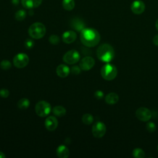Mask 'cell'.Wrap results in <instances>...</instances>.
Instances as JSON below:
<instances>
[{
    "label": "cell",
    "mask_w": 158,
    "mask_h": 158,
    "mask_svg": "<svg viewBox=\"0 0 158 158\" xmlns=\"http://www.w3.org/2000/svg\"><path fill=\"white\" fill-rule=\"evenodd\" d=\"M82 122L86 125H90L93 122V117L90 114H85L82 117Z\"/></svg>",
    "instance_id": "cell-21"
},
{
    "label": "cell",
    "mask_w": 158,
    "mask_h": 158,
    "mask_svg": "<svg viewBox=\"0 0 158 158\" xmlns=\"http://www.w3.org/2000/svg\"><path fill=\"white\" fill-rule=\"evenodd\" d=\"M94 64L95 60L92 57L86 56L80 60L79 66L82 70L88 71L93 67Z\"/></svg>",
    "instance_id": "cell-10"
},
{
    "label": "cell",
    "mask_w": 158,
    "mask_h": 158,
    "mask_svg": "<svg viewBox=\"0 0 158 158\" xmlns=\"http://www.w3.org/2000/svg\"><path fill=\"white\" fill-rule=\"evenodd\" d=\"M49 41L51 44L54 45H57L59 44L60 41V39L57 35H52L49 38Z\"/></svg>",
    "instance_id": "cell-26"
},
{
    "label": "cell",
    "mask_w": 158,
    "mask_h": 158,
    "mask_svg": "<svg viewBox=\"0 0 158 158\" xmlns=\"http://www.w3.org/2000/svg\"><path fill=\"white\" fill-rule=\"evenodd\" d=\"M25 46L28 49H31L34 46V41L31 39H27L25 41Z\"/></svg>",
    "instance_id": "cell-28"
},
{
    "label": "cell",
    "mask_w": 158,
    "mask_h": 158,
    "mask_svg": "<svg viewBox=\"0 0 158 158\" xmlns=\"http://www.w3.org/2000/svg\"><path fill=\"white\" fill-rule=\"evenodd\" d=\"M136 118L142 122H148L152 117L151 111L146 107H141L138 108L136 111Z\"/></svg>",
    "instance_id": "cell-9"
},
{
    "label": "cell",
    "mask_w": 158,
    "mask_h": 158,
    "mask_svg": "<svg viewBox=\"0 0 158 158\" xmlns=\"http://www.w3.org/2000/svg\"><path fill=\"white\" fill-rule=\"evenodd\" d=\"M70 70L68 66L64 64H60L56 68L57 75L61 78H65L69 75Z\"/></svg>",
    "instance_id": "cell-15"
},
{
    "label": "cell",
    "mask_w": 158,
    "mask_h": 158,
    "mask_svg": "<svg viewBox=\"0 0 158 158\" xmlns=\"http://www.w3.org/2000/svg\"><path fill=\"white\" fill-rule=\"evenodd\" d=\"M62 41L66 44H70L74 42L77 38V33L72 30L65 31L62 34Z\"/></svg>",
    "instance_id": "cell-13"
},
{
    "label": "cell",
    "mask_w": 158,
    "mask_h": 158,
    "mask_svg": "<svg viewBox=\"0 0 158 158\" xmlns=\"http://www.w3.org/2000/svg\"><path fill=\"white\" fill-rule=\"evenodd\" d=\"M56 154L59 158H67L69 156L70 152L67 146L60 145L56 149Z\"/></svg>",
    "instance_id": "cell-16"
},
{
    "label": "cell",
    "mask_w": 158,
    "mask_h": 158,
    "mask_svg": "<svg viewBox=\"0 0 158 158\" xmlns=\"http://www.w3.org/2000/svg\"><path fill=\"white\" fill-rule=\"evenodd\" d=\"M100 39V35L96 29L85 28L80 31L81 42L86 47L96 46L99 43Z\"/></svg>",
    "instance_id": "cell-1"
},
{
    "label": "cell",
    "mask_w": 158,
    "mask_h": 158,
    "mask_svg": "<svg viewBox=\"0 0 158 158\" xmlns=\"http://www.w3.org/2000/svg\"><path fill=\"white\" fill-rule=\"evenodd\" d=\"M98 58L104 62H110L114 57L115 51L112 46L109 44L100 45L96 51Z\"/></svg>",
    "instance_id": "cell-2"
},
{
    "label": "cell",
    "mask_w": 158,
    "mask_h": 158,
    "mask_svg": "<svg viewBox=\"0 0 158 158\" xmlns=\"http://www.w3.org/2000/svg\"><path fill=\"white\" fill-rule=\"evenodd\" d=\"M80 59V53L76 50H70L63 56V60L68 64H74L79 61Z\"/></svg>",
    "instance_id": "cell-7"
},
{
    "label": "cell",
    "mask_w": 158,
    "mask_h": 158,
    "mask_svg": "<svg viewBox=\"0 0 158 158\" xmlns=\"http://www.w3.org/2000/svg\"><path fill=\"white\" fill-rule=\"evenodd\" d=\"M27 13L24 10H19L16 12L15 14V18L18 21H22L26 17Z\"/></svg>",
    "instance_id": "cell-23"
},
{
    "label": "cell",
    "mask_w": 158,
    "mask_h": 158,
    "mask_svg": "<svg viewBox=\"0 0 158 158\" xmlns=\"http://www.w3.org/2000/svg\"><path fill=\"white\" fill-rule=\"evenodd\" d=\"M157 150H158V146H157Z\"/></svg>",
    "instance_id": "cell-36"
},
{
    "label": "cell",
    "mask_w": 158,
    "mask_h": 158,
    "mask_svg": "<svg viewBox=\"0 0 158 158\" xmlns=\"http://www.w3.org/2000/svg\"><path fill=\"white\" fill-rule=\"evenodd\" d=\"M62 7L66 10H72L75 7V2L74 0H63Z\"/></svg>",
    "instance_id": "cell-20"
},
{
    "label": "cell",
    "mask_w": 158,
    "mask_h": 158,
    "mask_svg": "<svg viewBox=\"0 0 158 158\" xmlns=\"http://www.w3.org/2000/svg\"><path fill=\"white\" fill-rule=\"evenodd\" d=\"M30 106V101L27 98H22L17 102V106L20 109H27Z\"/></svg>",
    "instance_id": "cell-19"
},
{
    "label": "cell",
    "mask_w": 158,
    "mask_h": 158,
    "mask_svg": "<svg viewBox=\"0 0 158 158\" xmlns=\"http://www.w3.org/2000/svg\"><path fill=\"white\" fill-rule=\"evenodd\" d=\"M152 42L153 43L156 45L158 46V34L155 35L152 39Z\"/></svg>",
    "instance_id": "cell-32"
},
{
    "label": "cell",
    "mask_w": 158,
    "mask_h": 158,
    "mask_svg": "<svg viewBox=\"0 0 158 158\" xmlns=\"http://www.w3.org/2000/svg\"><path fill=\"white\" fill-rule=\"evenodd\" d=\"M52 112L57 117H62L65 115L66 110L63 106H57L53 107Z\"/></svg>",
    "instance_id": "cell-18"
},
{
    "label": "cell",
    "mask_w": 158,
    "mask_h": 158,
    "mask_svg": "<svg viewBox=\"0 0 158 158\" xmlns=\"http://www.w3.org/2000/svg\"><path fill=\"white\" fill-rule=\"evenodd\" d=\"M46 128L49 131L55 130L58 126V120L54 116H49L46 118L44 122Z\"/></svg>",
    "instance_id": "cell-12"
},
{
    "label": "cell",
    "mask_w": 158,
    "mask_h": 158,
    "mask_svg": "<svg viewBox=\"0 0 158 158\" xmlns=\"http://www.w3.org/2000/svg\"><path fill=\"white\" fill-rule=\"evenodd\" d=\"M43 0H21L22 6L28 9L38 7L41 4Z\"/></svg>",
    "instance_id": "cell-14"
},
{
    "label": "cell",
    "mask_w": 158,
    "mask_h": 158,
    "mask_svg": "<svg viewBox=\"0 0 158 158\" xmlns=\"http://www.w3.org/2000/svg\"><path fill=\"white\" fill-rule=\"evenodd\" d=\"M119 100L118 95L115 93H110L105 97V101L107 104L113 105L116 104Z\"/></svg>",
    "instance_id": "cell-17"
},
{
    "label": "cell",
    "mask_w": 158,
    "mask_h": 158,
    "mask_svg": "<svg viewBox=\"0 0 158 158\" xmlns=\"http://www.w3.org/2000/svg\"><path fill=\"white\" fill-rule=\"evenodd\" d=\"M106 132V126L102 122H96L92 127L93 135L96 138H101L104 136Z\"/></svg>",
    "instance_id": "cell-8"
},
{
    "label": "cell",
    "mask_w": 158,
    "mask_h": 158,
    "mask_svg": "<svg viewBox=\"0 0 158 158\" xmlns=\"http://www.w3.org/2000/svg\"><path fill=\"white\" fill-rule=\"evenodd\" d=\"M94 96L97 99H101L104 97V93L101 90H97L95 91Z\"/></svg>",
    "instance_id": "cell-31"
},
{
    "label": "cell",
    "mask_w": 158,
    "mask_h": 158,
    "mask_svg": "<svg viewBox=\"0 0 158 158\" xmlns=\"http://www.w3.org/2000/svg\"><path fill=\"white\" fill-rule=\"evenodd\" d=\"M9 95V91L7 89L2 88L0 90V96L4 98H6Z\"/></svg>",
    "instance_id": "cell-30"
},
{
    "label": "cell",
    "mask_w": 158,
    "mask_h": 158,
    "mask_svg": "<svg viewBox=\"0 0 158 158\" xmlns=\"http://www.w3.org/2000/svg\"><path fill=\"white\" fill-rule=\"evenodd\" d=\"M84 24L82 22L77 20L73 22V28L76 29L77 31H81L84 28Z\"/></svg>",
    "instance_id": "cell-25"
},
{
    "label": "cell",
    "mask_w": 158,
    "mask_h": 158,
    "mask_svg": "<svg viewBox=\"0 0 158 158\" xmlns=\"http://www.w3.org/2000/svg\"><path fill=\"white\" fill-rule=\"evenodd\" d=\"M11 63L8 60H3L0 63V67L2 70H9L11 67Z\"/></svg>",
    "instance_id": "cell-24"
},
{
    "label": "cell",
    "mask_w": 158,
    "mask_h": 158,
    "mask_svg": "<svg viewBox=\"0 0 158 158\" xmlns=\"http://www.w3.org/2000/svg\"><path fill=\"white\" fill-rule=\"evenodd\" d=\"M12 2L14 4H18L19 2V0H12Z\"/></svg>",
    "instance_id": "cell-33"
},
{
    "label": "cell",
    "mask_w": 158,
    "mask_h": 158,
    "mask_svg": "<svg viewBox=\"0 0 158 158\" xmlns=\"http://www.w3.org/2000/svg\"><path fill=\"white\" fill-rule=\"evenodd\" d=\"M46 29L44 24L40 22H35L30 25L28 28V34L33 39H40L46 34Z\"/></svg>",
    "instance_id": "cell-3"
},
{
    "label": "cell",
    "mask_w": 158,
    "mask_h": 158,
    "mask_svg": "<svg viewBox=\"0 0 158 158\" xmlns=\"http://www.w3.org/2000/svg\"><path fill=\"white\" fill-rule=\"evenodd\" d=\"M117 69L114 65L107 63L104 65L101 69V75L102 77L108 81L114 80L117 75Z\"/></svg>",
    "instance_id": "cell-4"
},
{
    "label": "cell",
    "mask_w": 158,
    "mask_h": 158,
    "mask_svg": "<svg viewBox=\"0 0 158 158\" xmlns=\"http://www.w3.org/2000/svg\"><path fill=\"white\" fill-rule=\"evenodd\" d=\"M81 69L80 67V66H77V65H74L73 67H72L71 68V70H70V72L74 74V75H78L80 72H81Z\"/></svg>",
    "instance_id": "cell-29"
},
{
    "label": "cell",
    "mask_w": 158,
    "mask_h": 158,
    "mask_svg": "<svg viewBox=\"0 0 158 158\" xmlns=\"http://www.w3.org/2000/svg\"><path fill=\"white\" fill-rule=\"evenodd\" d=\"M156 28L158 31V19L156 20Z\"/></svg>",
    "instance_id": "cell-35"
},
{
    "label": "cell",
    "mask_w": 158,
    "mask_h": 158,
    "mask_svg": "<svg viewBox=\"0 0 158 158\" xmlns=\"http://www.w3.org/2000/svg\"><path fill=\"white\" fill-rule=\"evenodd\" d=\"M146 130L149 132L152 133V132L156 131V124L154 122H148L146 123Z\"/></svg>",
    "instance_id": "cell-27"
},
{
    "label": "cell",
    "mask_w": 158,
    "mask_h": 158,
    "mask_svg": "<svg viewBox=\"0 0 158 158\" xmlns=\"http://www.w3.org/2000/svg\"><path fill=\"white\" fill-rule=\"evenodd\" d=\"M133 156L135 158H143L145 156V154L141 148H135L133 151Z\"/></svg>",
    "instance_id": "cell-22"
},
{
    "label": "cell",
    "mask_w": 158,
    "mask_h": 158,
    "mask_svg": "<svg viewBox=\"0 0 158 158\" xmlns=\"http://www.w3.org/2000/svg\"><path fill=\"white\" fill-rule=\"evenodd\" d=\"M51 111V106L50 104L45 101H39L35 106V112L40 117H44L49 115Z\"/></svg>",
    "instance_id": "cell-5"
},
{
    "label": "cell",
    "mask_w": 158,
    "mask_h": 158,
    "mask_svg": "<svg viewBox=\"0 0 158 158\" xmlns=\"http://www.w3.org/2000/svg\"><path fill=\"white\" fill-rule=\"evenodd\" d=\"M131 10L135 14H141L145 10V4L142 1L136 0L132 2L131 5Z\"/></svg>",
    "instance_id": "cell-11"
},
{
    "label": "cell",
    "mask_w": 158,
    "mask_h": 158,
    "mask_svg": "<svg viewBox=\"0 0 158 158\" xmlns=\"http://www.w3.org/2000/svg\"><path fill=\"white\" fill-rule=\"evenodd\" d=\"M5 157H6L5 154L2 152L0 151V158H5Z\"/></svg>",
    "instance_id": "cell-34"
},
{
    "label": "cell",
    "mask_w": 158,
    "mask_h": 158,
    "mask_svg": "<svg viewBox=\"0 0 158 158\" xmlns=\"http://www.w3.org/2000/svg\"><path fill=\"white\" fill-rule=\"evenodd\" d=\"M29 62V57L25 53H19L13 59V63L15 67L22 69L26 67Z\"/></svg>",
    "instance_id": "cell-6"
}]
</instances>
